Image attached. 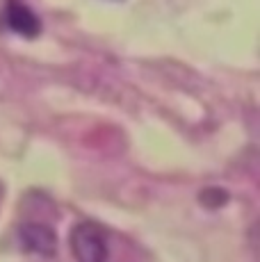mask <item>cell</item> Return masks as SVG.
Wrapping results in <instances>:
<instances>
[{"mask_svg": "<svg viewBox=\"0 0 260 262\" xmlns=\"http://www.w3.org/2000/svg\"><path fill=\"white\" fill-rule=\"evenodd\" d=\"M71 249L73 255L80 260L96 262L107 258V237L101 226L92 224V221H82L76 224L71 230Z\"/></svg>", "mask_w": 260, "mask_h": 262, "instance_id": "1", "label": "cell"}, {"mask_svg": "<svg viewBox=\"0 0 260 262\" xmlns=\"http://www.w3.org/2000/svg\"><path fill=\"white\" fill-rule=\"evenodd\" d=\"M18 239L26 251L39 255H53L57 249L55 230L48 224H39V221H28V224L18 226Z\"/></svg>", "mask_w": 260, "mask_h": 262, "instance_id": "2", "label": "cell"}, {"mask_svg": "<svg viewBox=\"0 0 260 262\" xmlns=\"http://www.w3.org/2000/svg\"><path fill=\"white\" fill-rule=\"evenodd\" d=\"M5 23L12 32L21 34V37H37L41 25L34 12L21 3V0H9L5 7Z\"/></svg>", "mask_w": 260, "mask_h": 262, "instance_id": "3", "label": "cell"}, {"mask_svg": "<svg viewBox=\"0 0 260 262\" xmlns=\"http://www.w3.org/2000/svg\"><path fill=\"white\" fill-rule=\"evenodd\" d=\"M0 201H3V187H0Z\"/></svg>", "mask_w": 260, "mask_h": 262, "instance_id": "4", "label": "cell"}]
</instances>
